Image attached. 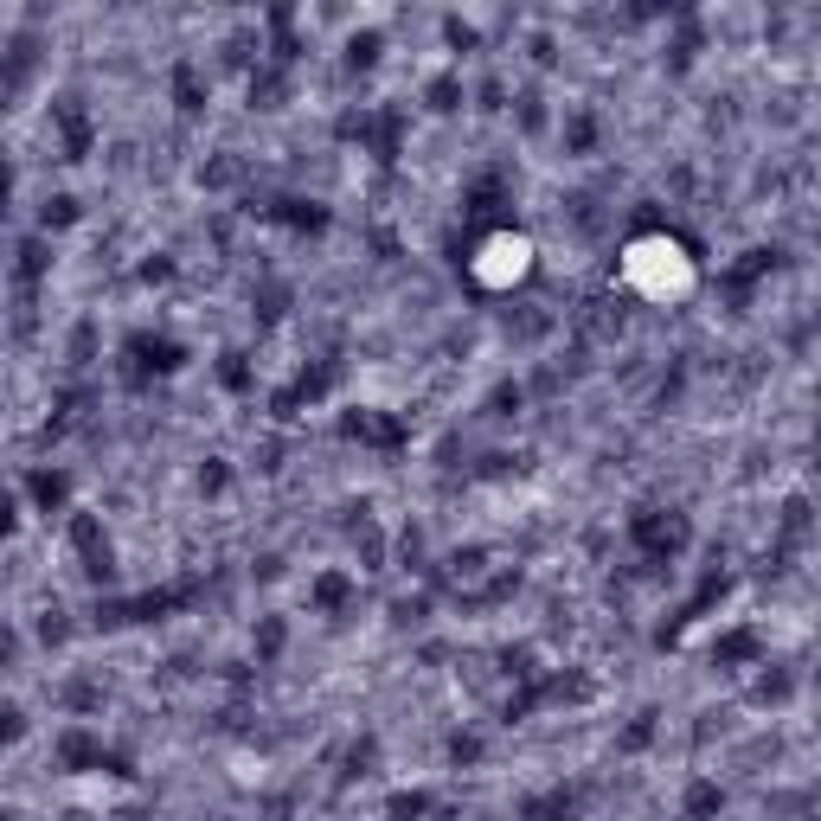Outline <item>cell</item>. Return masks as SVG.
Listing matches in <instances>:
<instances>
[{"label":"cell","mask_w":821,"mask_h":821,"mask_svg":"<svg viewBox=\"0 0 821 821\" xmlns=\"http://www.w3.org/2000/svg\"><path fill=\"white\" fill-rule=\"evenodd\" d=\"M532 270V244L514 238V232H501V238L482 244V263H476V277H482L488 290H507V283H520Z\"/></svg>","instance_id":"cell-1"}]
</instances>
